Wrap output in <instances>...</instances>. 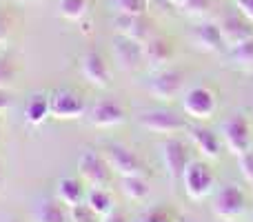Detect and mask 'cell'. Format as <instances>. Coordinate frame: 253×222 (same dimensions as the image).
<instances>
[{
	"instance_id": "5",
	"label": "cell",
	"mask_w": 253,
	"mask_h": 222,
	"mask_svg": "<svg viewBox=\"0 0 253 222\" xmlns=\"http://www.w3.org/2000/svg\"><path fill=\"white\" fill-rule=\"evenodd\" d=\"M215 109H218V100H215V93L209 87H191L189 91H184L182 96V111L187 113L193 120H211Z\"/></svg>"
},
{
	"instance_id": "8",
	"label": "cell",
	"mask_w": 253,
	"mask_h": 222,
	"mask_svg": "<svg viewBox=\"0 0 253 222\" xmlns=\"http://www.w3.org/2000/svg\"><path fill=\"white\" fill-rule=\"evenodd\" d=\"M222 140L227 144V149L236 156L245 153L247 149H251V127L247 122L245 116H229L222 122Z\"/></svg>"
},
{
	"instance_id": "24",
	"label": "cell",
	"mask_w": 253,
	"mask_h": 222,
	"mask_svg": "<svg viewBox=\"0 0 253 222\" xmlns=\"http://www.w3.org/2000/svg\"><path fill=\"white\" fill-rule=\"evenodd\" d=\"M58 9H60V16L65 18V20L78 22L87 16L89 0H60V2H58Z\"/></svg>"
},
{
	"instance_id": "21",
	"label": "cell",
	"mask_w": 253,
	"mask_h": 222,
	"mask_svg": "<svg viewBox=\"0 0 253 222\" xmlns=\"http://www.w3.org/2000/svg\"><path fill=\"white\" fill-rule=\"evenodd\" d=\"M120 189H123V193L129 200H144L151 193V187H149V182L144 180L142 174L120 178Z\"/></svg>"
},
{
	"instance_id": "27",
	"label": "cell",
	"mask_w": 253,
	"mask_h": 222,
	"mask_svg": "<svg viewBox=\"0 0 253 222\" xmlns=\"http://www.w3.org/2000/svg\"><path fill=\"white\" fill-rule=\"evenodd\" d=\"M69 220L71 222H102V216H98L96 211L83 200L69 209Z\"/></svg>"
},
{
	"instance_id": "4",
	"label": "cell",
	"mask_w": 253,
	"mask_h": 222,
	"mask_svg": "<svg viewBox=\"0 0 253 222\" xmlns=\"http://www.w3.org/2000/svg\"><path fill=\"white\" fill-rule=\"evenodd\" d=\"M184 89V71L175 67H162L149 80V93L162 102H169L178 98Z\"/></svg>"
},
{
	"instance_id": "22",
	"label": "cell",
	"mask_w": 253,
	"mask_h": 222,
	"mask_svg": "<svg viewBox=\"0 0 253 222\" xmlns=\"http://www.w3.org/2000/svg\"><path fill=\"white\" fill-rule=\"evenodd\" d=\"M84 202L96 211L98 216H107L114 211V198L105 187H91L84 196Z\"/></svg>"
},
{
	"instance_id": "32",
	"label": "cell",
	"mask_w": 253,
	"mask_h": 222,
	"mask_svg": "<svg viewBox=\"0 0 253 222\" xmlns=\"http://www.w3.org/2000/svg\"><path fill=\"white\" fill-rule=\"evenodd\" d=\"M13 100H16V96H13L9 89H2L0 87V113L9 111L13 107Z\"/></svg>"
},
{
	"instance_id": "28",
	"label": "cell",
	"mask_w": 253,
	"mask_h": 222,
	"mask_svg": "<svg viewBox=\"0 0 253 222\" xmlns=\"http://www.w3.org/2000/svg\"><path fill=\"white\" fill-rule=\"evenodd\" d=\"M111 4L118 13H131V16L147 13L149 9V0H111Z\"/></svg>"
},
{
	"instance_id": "29",
	"label": "cell",
	"mask_w": 253,
	"mask_h": 222,
	"mask_svg": "<svg viewBox=\"0 0 253 222\" xmlns=\"http://www.w3.org/2000/svg\"><path fill=\"white\" fill-rule=\"evenodd\" d=\"M211 4H213V0H184V4L180 9L191 18H200L209 11Z\"/></svg>"
},
{
	"instance_id": "19",
	"label": "cell",
	"mask_w": 253,
	"mask_h": 222,
	"mask_svg": "<svg viewBox=\"0 0 253 222\" xmlns=\"http://www.w3.org/2000/svg\"><path fill=\"white\" fill-rule=\"evenodd\" d=\"M84 196H87V193H84V187L78 178H60L58 180L56 198L67 207V209H71V207H76L78 202H83Z\"/></svg>"
},
{
	"instance_id": "26",
	"label": "cell",
	"mask_w": 253,
	"mask_h": 222,
	"mask_svg": "<svg viewBox=\"0 0 253 222\" xmlns=\"http://www.w3.org/2000/svg\"><path fill=\"white\" fill-rule=\"evenodd\" d=\"M16 62H13V58L9 56L7 51H0V87L2 89H9L13 85V80H16Z\"/></svg>"
},
{
	"instance_id": "35",
	"label": "cell",
	"mask_w": 253,
	"mask_h": 222,
	"mask_svg": "<svg viewBox=\"0 0 253 222\" xmlns=\"http://www.w3.org/2000/svg\"><path fill=\"white\" fill-rule=\"evenodd\" d=\"M167 2H169L171 7H178V9H180V7L184 4V0H167Z\"/></svg>"
},
{
	"instance_id": "33",
	"label": "cell",
	"mask_w": 253,
	"mask_h": 222,
	"mask_svg": "<svg viewBox=\"0 0 253 222\" xmlns=\"http://www.w3.org/2000/svg\"><path fill=\"white\" fill-rule=\"evenodd\" d=\"M233 2H236L238 11H240L247 20L253 22V0H233Z\"/></svg>"
},
{
	"instance_id": "12",
	"label": "cell",
	"mask_w": 253,
	"mask_h": 222,
	"mask_svg": "<svg viewBox=\"0 0 253 222\" xmlns=\"http://www.w3.org/2000/svg\"><path fill=\"white\" fill-rule=\"evenodd\" d=\"M80 71H83V76L89 80V85H93V87H98V89H107L111 85L109 65H107L105 58L98 51H93V49H89V51L80 58Z\"/></svg>"
},
{
	"instance_id": "18",
	"label": "cell",
	"mask_w": 253,
	"mask_h": 222,
	"mask_svg": "<svg viewBox=\"0 0 253 222\" xmlns=\"http://www.w3.org/2000/svg\"><path fill=\"white\" fill-rule=\"evenodd\" d=\"M193 38H196V43L200 44L202 49H207V51H211V53H220L227 47L218 22H200V25L196 27V31H193Z\"/></svg>"
},
{
	"instance_id": "11",
	"label": "cell",
	"mask_w": 253,
	"mask_h": 222,
	"mask_svg": "<svg viewBox=\"0 0 253 222\" xmlns=\"http://www.w3.org/2000/svg\"><path fill=\"white\" fill-rule=\"evenodd\" d=\"M49 113L58 120H76L84 116V102L74 91H56L49 96Z\"/></svg>"
},
{
	"instance_id": "6",
	"label": "cell",
	"mask_w": 253,
	"mask_h": 222,
	"mask_svg": "<svg viewBox=\"0 0 253 222\" xmlns=\"http://www.w3.org/2000/svg\"><path fill=\"white\" fill-rule=\"evenodd\" d=\"M102 156H105L107 165L111 167V171H114L118 178H125V176H138V174L144 171L140 158L135 156L129 147H125V144H118V142L105 144V147H102Z\"/></svg>"
},
{
	"instance_id": "23",
	"label": "cell",
	"mask_w": 253,
	"mask_h": 222,
	"mask_svg": "<svg viewBox=\"0 0 253 222\" xmlns=\"http://www.w3.org/2000/svg\"><path fill=\"white\" fill-rule=\"evenodd\" d=\"M47 116H51L49 113V98L47 96H34L29 98V102L25 105V120L27 125H42L44 120H47Z\"/></svg>"
},
{
	"instance_id": "16",
	"label": "cell",
	"mask_w": 253,
	"mask_h": 222,
	"mask_svg": "<svg viewBox=\"0 0 253 222\" xmlns=\"http://www.w3.org/2000/svg\"><path fill=\"white\" fill-rule=\"evenodd\" d=\"M187 133H189V140L193 142V147L207 158V160H215L220 158L222 153V140L215 131L207 129V127H200V125H191L187 127Z\"/></svg>"
},
{
	"instance_id": "1",
	"label": "cell",
	"mask_w": 253,
	"mask_h": 222,
	"mask_svg": "<svg viewBox=\"0 0 253 222\" xmlns=\"http://www.w3.org/2000/svg\"><path fill=\"white\" fill-rule=\"evenodd\" d=\"M138 125L149 133L173 135L180 131H187L189 122L184 116H180L173 109H147L138 113Z\"/></svg>"
},
{
	"instance_id": "34",
	"label": "cell",
	"mask_w": 253,
	"mask_h": 222,
	"mask_svg": "<svg viewBox=\"0 0 253 222\" xmlns=\"http://www.w3.org/2000/svg\"><path fill=\"white\" fill-rule=\"evenodd\" d=\"M102 222H129L126 220V216L123 214V211H111V214H107V216H102Z\"/></svg>"
},
{
	"instance_id": "15",
	"label": "cell",
	"mask_w": 253,
	"mask_h": 222,
	"mask_svg": "<svg viewBox=\"0 0 253 222\" xmlns=\"http://www.w3.org/2000/svg\"><path fill=\"white\" fill-rule=\"evenodd\" d=\"M220 25V31H222V38H224V44L227 49H233L238 47L240 43H245L247 38L253 36V22L247 20L242 13H229L227 18H222Z\"/></svg>"
},
{
	"instance_id": "36",
	"label": "cell",
	"mask_w": 253,
	"mask_h": 222,
	"mask_svg": "<svg viewBox=\"0 0 253 222\" xmlns=\"http://www.w3.org/2000/svg\"><path fill=\"white\" fill-rule=\"evenodd\" d=\"M4 36H7V27H4L2 22H0V43L4 40Z\"/></svg>"
},
{
	"instance_id": "10",
	"label": "cell",
	"mask_w": 253,
	"mask_h": 222,
	"mask_svg": "<svg viewBox=\"0 0 253 222\" xmlns=\"http://www.w3.org/2000/svg\"><path fill=\"white\" fill-rule=\"evenodd\" d=\"M114 29L116 34L125 36V38H131L135 43H144L153 36V22L149 20L147 13H118L114 18Z\"/></svg>"
},
{
	"instance_id": "13",
	"label": "cell",
	"mask_w": 253,
	"mask_h": 222,
	"mask_svg": "<svg viewBox=\"0 0 253 222\" xmlns=\"http://www.w3.org/2000/svg\"><path fill=\"white\" fill-rule=\"evenodd\" d=\"M111 51H114L116 62H118V67L123 71H135L144 62L142 43H135V40L125 38V36H120V34L114 38Z\"/></svg>"
},
{
	"instance_id": "20",
	"label": "cell",
	"mask_w": 253,
	"mask_h": 222,
	"mask_svg": "<svg viewBox=\"0 0 253 222\" xmlns=\"http://www.w3.org/2000/svg\"><path fill=\"white\" fill-rule=\"evenodd\" d=\"M69 209L58 198H44L36 207V222H67Z\"/></svg>"
},
{
	"instance_id": "9",
	"label": "cell",
	"mask_w": 253,
	"mask_h": 222,
	"mask_svg": "<svg viewBox=\"0 0 253 222\" xmlns=\"http://www.w3.org/2000/svg\"><path fill=\"white\" fill-rule=\"evenodd\" d=\"M160 153H162V162H165V169L169 174V178L173 180H182V174L187 169V165L191 162L189 158V147L184 144V140L180 138H167L160 147Z\"/></svg>"
},
{
	"instance_id": "38",
	"label": "cell",
	"mask_w": 253,
	"mask_h": 222,
	"mask_svg": "<svg viewBox=\"0 0 253 222\" xmlns=\"http://www.w3.org/2000/svg\"><path fill=\"white\" fill-rule=\"evenodd\" d=\"M31 2H36V0H31Z\"/></svg>"
},
{
	"instance_id": "7",
	"label": "cell",
	"mask_w": 253,
	"mask_h": 222,
	"mask_svg": "<svg viewBox=\"0 0 253 222\" xmlns=\"http://www.w3.org/2000/svg\"><path fill=\"white\" fill-rule=\"evenodd\" d=\"M211 209H213V214L218 216L220 220H236L245 214L247 198L238 184H224V187L218 189V193L213 196Z\"/></svg>"
},
{
	"instance_id": "31",
	"label": "cell",
	"mask_w": 253,
	"mask_h": 222,
	"mask_svg": "<svg viewBox=\"0 0 253 222\" xmlns=\"http://www.w3.org/2000/svg\"><path fill=\"white\" fill-rule=\"evenodd\" d=\"M144 222H178L173 218V216L169 214V211H165V209H156V211H151V214L144 218Z\"/></svg>"
},
{
	"instance_id": "25",
	"label": "cell",
	"mask_w": 253,
	"mask_h": 222,
	"mask_svg": "<svg viewBox=\"0 0 253 222\" xmlns=\"http://www.w3.org/2000/svg\"><path fill=\"white\" fill-rule=\"evenodd\" d=\"M229 51H231V60L236 62L238 67H242V69H247V71H253V36L247 38L245 43H240L238 47L229 49Z\"/></svg>"
},
{
	"instance_id": "17",
	"label": "cell",
	"mask_w": 253,
	"mask_h": 222,
	"mask_svg": "<svg viewBox=\"0 0 253 222\" xmlns=\"http://www.w3.org/2000/svg\"><path fill=\"white\" fill-rule=\"evenodd\" d=\"M142 53H144V62H147L151 69H162L171 62L173 58V44L167 38L153 34L149 40L142 43Z\"/></svg>"
},
{
	"instance_id": "3",
	"label": "cell",
	"mask_w": 253,
	"mask_h": 222,
	"mask_svg": "<svg viewBox=\"0 0 253 222\" xmlns=\"http://www.w3.org/2000/svg\"><path fill=\"white\" fill-rule=\"evenodd\" d=\"M78 174L83 182H87L89 187H107L114 171L107 165L102 151L98 153L93 149H84L78 158Z\"/></svg>"
},
{
	"instance_id": "14",
	"label": "cell",
	"mask_w": 253,
	"mask_h": 222,
	"mask_svg": "<svg viewBox=\"0 0 253 222\" xmlns=\"http://www.w3.org/2000/svg\"><path fill=\"white\" fill-rule=\"evenodd\" d=\"M87 118L96 129H111V127L123 125L126 113L116 100H98L96 105L89 109Z\"/></svg>"
},
{
	"instance_id": "2",
	"label": "cell",
	"mask_w": 253,
	"mask_h": 222,
	"mask_svg": "<svg viewBox=\"0 0 253 222\" xmlns=\"http://www.w3.org/2000/svg\"><path fill=\"white\" fill-rule=\"evenodd\" d=\"M182 184H184V193L191 200H202V198H207L213 191V184H215L213 171H211V167L207 162L191 160L182 174Z\"/></svg>"
},
{
	"instance_id": "30",
	"label": "cell",
	"mask_w": 253,
	"mask_h": 222,
	"mask_svg": "<svg viewBox=\"0 0 253 222\" xmlns=\"http://www.w3.org/2000/svg\"><path fill=\"white\" fill-rule=\"evenodd\" d=\"M238 167H240V174L245 176L247 182L253 184V147L238 156Z\"/></svg>"
},
{
	"instance_id": "37",
	"label": "cell",
	"mask_w": 253,
	"mask_h": 222,
	"mask_svg": "<svg viewBox=\"0 0 253 222\" xmlns=\"http://www.w3.org/2000/svg\"><path fill=\"white\" fill-rule=\"evenodd\" d=\"M9 222H20V220H9Z\"/></svg>"
}]
</instances>
